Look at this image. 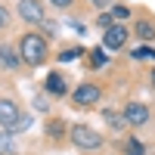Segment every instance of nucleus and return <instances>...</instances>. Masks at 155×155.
Masks as SVG:
<instances>
[{"mask_svg": "<svg viewBox=\"0 0 155 155\" xmlns=\"http://www.w3.org/2000/svg\"><path fill=\"white\" fill-rule=\"evenodd\" d=\"M19 59L22 62H28V65H41V62H47V41L41 34H22V41H19Z\"/></svg>", "mask_w": 155, "mask_h": 155, "instance_id": "1", "label": "nucleus"}, {"mask_svg": "<svg viewBox=\"0 0 155 155\" xmlns=\"http://www.w3.org/2000/svg\"><path fill=\"white\" fill-rule=\"evenodd\" d=\"M68 140L78 146V149H99L102 146V134H96L90 124H74L68 130Z\"/></svg>", "mask_w": 155, "mask_h": 155, "instance_id": "2", "label": "nucleus"}, {"mask_svg": "<svg viewBox=\"0 0 155 155\" xmlns=\"http://www.w3.org/2000/svg\"><path fill=\"white\" fill-rule=\"evenodd\" d=\"M99 96H102V90L96 87V84H78L74 87V93H71V99H74V106H96L99 102Z\"/></svg>", "mask_w": 155, "mask_h": 155, "instance_id": "3", "label": "nucleus"}, {"mask_svg": "<svg viewBox=\"0 0 155 155\" xmlns=\"http://www.w3.org/2000/svg\"><path fill=\"white\" fill-rule=\"evenodd\" d=\"M19 19L22 22H28V25H41L44 22V6H41V0H19Z\"/></svg>", "mask_w": 155, "mask_h": 155, "instance_id": "4", "label": "nucleus"}, {"mask_svg": "<svg viewBox=\"0 0 155 155\" xmlns=\"http://www.w3.org/2000/svg\"><path fill=\"white\" fill-rule=\"evenodd\" d=\"M127 37H130V31H127L124 25L115 22V25L106 28V34H102V47H106V50H121V47L127 44Z\"/></svg>", "mask_w": 155, "mask_h": 155, "instance_id": "5", "label": "nucleus"}, {"mask_svg": "<svg viewBox=\"0 0 155 155\" xmlns=\"http://www.w3.org/2000/svg\"><path fill=\"white\" fill-rule=\"evenodd\" d=\"M124 124H130V127H143L146 121H149V106H146V102H130V106H127L124 112Z\"/></svg>", "mask_w": 155, "mask_h": 155, "instance_id": "6", "label": "nucleus"}, {"mask_svg": "<svg viewBox=\"0 0 155 155\" xmlns=\"http://www.w3.org/2000/svg\"><path fill=\"white\" fill-rule=\"evenodd\" d=\"M19 115H22V112H19V106H16L12 99H0V127H6V130H9V127L19 121Z\"/></svg>", "mask_w": 155, "mask_h": 155, "instance_id": "7", "label": "nucleus"}, {"mask_svg": "<svg viewBox=\"0 0 155 155\" xmlns=\"http://www.w3.org/2000/svg\"><path fill=\"white\" fill-rule=\"evenodd\" d=\"M47 93L50 96H65V78L59 71H50L47 74Z\"/></svg>", "mask_w": 155, "mask_h": 155, "instance_id": "8", "label": "nucleus"}, {"mask_svg": "<svg viewBox=\"0 0 155 155\" xmlns=\"http://www.w3.org/2000/svg\"><path fill=\"white\" fill-rule=\"evenodd\" d=\"M19 56H16V50L12 47H0V68H6V71H16L19 68Z\"/></svg>", "mask_w": 155, "mask_h": 155, "instance_id": "9", "label": "nucleus"}, {"mask_svg": "<svg viewBox=\"0 0 155 155\" xmlns=\"http://www.w3.org/2000/svg\"><path fill=\"white\" fill-rule=\"evenodd\" d=\"M134 34H137L143 44H149V41H155V25H152V22H146V19H140V22L134 25Z\"/></svg>", "mask_w": 155, "mask_h": 155, "instance_id": "10", "label": "nucleus"}, {"mask_svg": "<svg viewBox=\"0 0 155 155\" xmlns=\"http://www.w3.org/2000/svg\"><path fill=\"white\" fill-rule=\"evenodd\" d=\"M102 121H106L109 127H115V130H124V115L121 112H112V109H102Z\"/></svg>", "mask_w": 155, "mask_h": 155, "instance_id": "11", "label": "nucleus"}, {"mask_svg": "<svg viewBox=\"0 0 155 155\" xmlns=\"http://www.w3.org/2000/svg\"><path fill=\"white\" fill-rule=\"evenodd\" d=\"M130 59H137V62H155V50L152 47H137V50H130Z\"/></svg>", "mask_w": 155, "mask_h": 155, "instance_id": "12", "label": "nucleus"}, {"mask_svg": "<svg viewBox=\"0 0 155 155\" xmlns=\"http://www.w3.org/2000/svg\"><path fill=\"white\" fill-rule=\"evenodd\" d=\"M0 155H16V140H12V134L0 130Z\"/></svg>", "mask_w": 155, "mask_h": 155, "instance_id": "13", "label": "nucleus"}, {"mask_svg": "<svg viewBox=\"0 0 155 155\" xmlns=\"http://www.w3.org/2000/svg\"><path fill=\"white\" fill-rule=\"evenodd\" d=\"M109 16H112V22H118V25H121L127 16H130V9H127L124 3H112V6H109Z\"/></svg>", "mask_w": 155, "mask_h": 155, "instance_id": "14", "label": "nucleus"}, {"mask_svg": "<svg viewBox=\"0 0 155 155\" xmlns=\"http://www.w3.org/2000/svg\"><path fill=\"white\" fill-rule=\"evenodd\" d=\"M87 62H90V68H102V65H106V62H109V59H106V50H93V53H90V59H87Z\"/></svg>", "mask_w": 155, "mask_h": 155, "instance_id": "15", "label": "nucleus"}, {"mask_svg": "<svg viewBox=\"0 0 155 155\" xmlns=\"http://www.w3.org/2000/svg\"><path fill=\"white\" fill-rule=\"evenodd\" d=\"M124 152H127V155H146V146L140 143V140H130V143L124 146Z\"/></svg>", "mask_w": 155, "mask_h": 155, "instance_id": "16", "label": "nucleus"}, {"mask_svg": "<svg viewBox=\"0 0 155 155\" xmlns=\"http://www.w3.org/2000/svg\"><path fill=\"white\" fill-rule=\"evenodd\" d=\"M78 56H81V47H71V50H62V53H59L62 62H71V59H78Z\"/></svg>", "mask_w": 155, "mask_h": 155, "instance_id": "17", "label": "nucleus"}, {"mask_svg": "<svg viewBox=\"0 0 155 155\" xmlns=\"http://www.w3.org/2000/svg\"><path fill=\"white\" fill-rule=\"evenodd\" d=\"M62 130H65V124H62V121H50V124H47V134H50V137H62Z\"/></svg>", "mask_w": 155, "mask_h": 155, "instance_id": "18", "label": "nucleus"}, {"mask_svg": "<svg viewBox=\"0 0 155 155\" xmlns=\"http://www.w3.org/2000/svg\"><path fill=\"white\" fill-rule=\"evenodd\" d=\"M28 124H31V118H28V115H19V121H16V124L9 127V134H16V130H25Z\"/></svg>", "mask_w": 155, "mask_h": 155, "instance_id": "19", "label": "nucleus"}, {"mask_svg": "<svg viewBox=\"0 0 155 155\" xmlns=\"http://www.w3.org/2000/svg\"><path fill=\"white\" fill-rule=\"evenodd\" d=\"M6 25H9V9L0 3V28H6Z\"/></svg>", "mask_w": 155, "mask_h": 155, "instance_id": "20", "label": "nucleus"}, {"mask_svg": "<svg viewBox=\"0 0 155 155\" xmlns=\"http://www.w3.org/2000/svg\"><path fill=\"white\" fill-rule=\"evenodd\" d=\"M90 3H93V6H96V9H109V6H112V3H115V0H90Z\"/></svg>", "mask_w": 155, "mask_h": 155, "instance_id": "21", "label": "nucleus"}, {"mask_svg": "<svg viewBox=\"0 0 155 155\" xmlns=\"http://www.w3.org/2000/svg\"><path fill=\"white\" fill-rule=\"evenodd\" d=\"M50 3H53V6H56V9H68V6H71V3H74V0H50Z\"/></svg>", "mask_w": 155, "mask_h": 155, "instance_id": "22", "label": "nucleus"}, {"mask_svg": "<svg viewBox=\"0 0 155 155\" xmlns=\"http://www.w3.org/2000/svg\"><path fill=\"white\" fill-rule=\"evenodd\" d=\"M96 22H99V28H109V25H112V16H109V12H102Z\"/></svg>", "mask_w": 155, "mask_h": 155, "instance_id": "23", "label": "nucleus"}, {"mask_svg": "<svg viewBox=\"0 0 155 155\" xmlns=\"http://www.w3.org/2000/svg\"><path fill=\"white\" fill-rule=\"evenodd\" d=\"M152 87H155V71H152Z\"/></svg>", "mask_w": 155, "mask_h": 155, "instance_id": "24", "label": "nucleus"}]
</instances>
